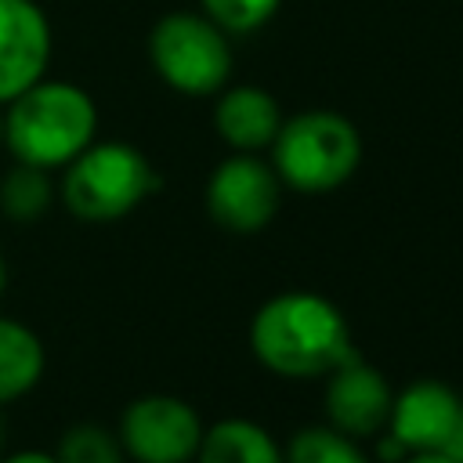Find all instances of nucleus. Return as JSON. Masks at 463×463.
Returning <instances> with one entry per match:
<instances>
[{
    "instance_id": "1",
    "label": "nucleus",
    "mask_w": 463,
    "mask_h": 463,
    "mask_svg": "<svg viewBox=\"0 0 463 463\" xmlns=\"http://www.w3.org/2000/svg\"><path fill=\"white\" fill-rule=\"evenodd\" d=\"M250 347L264 369L286 380L329 376L354 354L347 318L318 293H279L250 322Z\"/></svg>"
},
{
    "instance_id": "2",
    "label": "nucleus",
    "mask_w": 463,
    "mask_h": 463,
    "mask_svg": "<svg viewBox=\"0 0 463 463\" xmlns=\"http://www.w3.org/2000/svg\"><path fill=\"white\" fill-rule=\"evenodd\" d=\"M94 127L98 109L83 87L65 80H36L11 98V109L4 112V145L18 163L54 170L94 141Z\"/></svg>"
},
{
    "instance_id": "3",
    "label": "nucleus",
    "mask_w": 463,
    "mask_h": 463,
    "mask_svg": "<svg viewBox=\"0 0 463 463\" xmlns=\"http://www.w3.org/2000/svg\"><path fill=\"white\" fill-rule=\"evenodd\" d=\"M271 166L282 184L297 192H333L362 163V134L354 123L329 109H311L282 119L271 141Z\"/></svg>"
},
{
    "instance_id": "4",
    "label": "nucleus",
    "mask_w": 463,
    "mask_h": 463,
    "mask_svg": "<svg viewBox=\"0 0 463 463\" xmlns=\"http://www.w3.org/2000/svg\"><path fill=\"white\" fill-rule=\"evenodd\" d=\"M159 188V174L127 141H90L65 163L61 203L80 221H119Z\"/></svg>"
},
{
    "instance_id": "5",
    "label": "nucleus",
    "mask_w": 463,
    "mask_h": 463,
    "mask_svg": "<svg viewBox=\"0 0 463 463\" xmlns=\"http://www.w3.org/2000/svg\"><path fill=\"white\" fill-rule=\"evenodd\" d=\"M148 58L163 83L181 94H217L232 76L228 33L206 14L174 11L156 22L148 36Z\"/></svg>"
},
{
    "instance_id": "6",
    "label": "nucleus",
    "mask_w": 463,
    "mask_h": 463,
    "mask_svg": "<svg viewBox=\"0 0 463 463\" xmlns=\"http://www.w3.org/2000/svg\"><path fill=\"white\" fill-rule=\"evenodd\" d=\"M282 181L257 152H235L213 166L206 181V210L232 235H253L279 213Z\"/></svg>"
},
{
    "instance_id": "7",
    "label": "nucleus",
    "mask_w": 463,
    "mask_h": 463,
    "mask_svg": "<svg viewBox=\"0 0 463 463\" xmlns=\"http://www.w3.org/2000/svg\"><path fill=\"white\" fill-rule=\"evenodd\" d=\"M119 445L137 463H188L199 452L203 423L195 409L174 394L134 398L119 416Z\"/></svg>"
},
{
    "instance_id": "8",
    "label": "nucleus",
    "mask_w": 463,
    "mask_h": 463,
    "mask_svg": "<svg viewBox=\"0 0 463 463\" xmlns=\"http://www.w3.org/2000/svg\"><path fill=\"white\" fill-rule=\"evenodd\" d=\"M391 405H394V391L387 383V376L362 362L358 354H351L344 365H336L326 376V416L329 427L351 434V438H376L387 420H391Z\"/></svg>"
},
{
    "instance_id": "9",
    "label": "nucleus",
    "mask_w": 463,
    "mask_h": 463,
    "mask_svg": "<svg viewBox=\"0 0 463 463\" xmlns=\"http://www.w3.org/2000/svg\"><path fill=\"white\" fill-rule=\"evenodd\" d=\"M51 61V25L33 0H0V101H11Z\"/></svg>"
},
{
    "instance_id": "10",
    "label": "nucleus",
    "mask_w": 463,
    "mask_h": 463,
    "mask_svg": "<svg viewBox=\"0 0 463 463\" xmlns=\"http://www.w3.org/2000/svg\"><path fill=\"white\" fill-rule=\"evenodd\" d=\"M459 405L463 398L449 383L416 380L402 394H394L383 430H391L409 452H441L459 420Z\"/></svg>"
},
{
    "instance_id": "11",
    "label": "nucleus",
    "mask_w": 463,
    "mask_h": 463,
    "mask_svg": "<svg viewBox=\"0 0 463 463\" xmlns=\"http://www.w3.org/2000/svg\"><path fill=\"white\" fill-rule=\"evenodd\" d=\"M213 127L235 152H260L271 148L282 127V109L264 87H232L217 98Z\"/></svg>"
},
{
    "instance_id": "12",
    "label": "nucleus",
    "mask_w": 463,
    "mask_h": 463,
    "mask_svg": "<svg viewBox=\"0 0 463 463\" xmlns=\"http://www.w3.org/2000/svg\"><path fill=\"white\" fill-rule=\"evenodd\" d=\"M199 463H286L275 438L253 420H221L203 427Z\"/></svg>"
},
{
    "instance_id": "13",
    "label": "nucleus",
    "mask_w": 463,
    "mask_h": 463,
    "mask_svg": "<svg viewBox=\"0 0 463 463\" xmlns=\"http://www.w3.org/2000/svg\"><path fill=\"white\" fill-rule=\"evenodd\" d=\"M43 376V344L40 336L14 322L0 318V405L29 394Z\"/></svg>"
},
{
    "instance_id": "14",
    "label": "nucleus",
    "mask_w": 463,
    "mask_h": 463,
    "mask_svg": "<svg viewBox=\"0 0 463 463\" xmlns=\"http://www.w3.org/2000/svg\"><path fill=\"white\" fill-rule=\"evenodd\" d=\"M51 181H47V170L43 166H33V163H18L4 174L0 181V210L4 217L11 221H36L47 213L51 206Z\"/></svg>"
},
{
    "instance_id": "15",
    "label": "nucleus",
    "mask_w": 463,
    "mask_h": 463,
    "mask_svg": "<svg viewBox=\"0 0 463 463\" xmlns=\"http://www.w3.org/2000/svg\"><path fill=\"white\" fill-rule=\"evenodd\" d=\"M286 463H369L358 438L336 430V427H304L289 438Z\"/></svg>"
},
{
    "instance_id": "16",
    "label": "nucleus",
    "mask_w": 463,
    "mask_h": 463,
    "mask_svg": "<svg viewBox=\"0 0 463 463\" xmlns=\"http://www.w3.org/2000/svg\"><path fill=\"white\" fill-rule=\"evenodd\" d=\"M119 434L105 430L101 423H76L61 434L54 459L58 463H123Z\"/></svg>"
},
{
    "instance_id": "17",
    "label": "nucleus",
    "mask_w": 463,
    "mask_h": 463,
    "mask_svg": "<svg viewBox=\"0 0 463 463\" xmlns=\"http://www.w3.org/2000/svg\"><path fill=\"white\" fill-rule=\"evenodd\" d=\"M203 14L217 22L224 33H257L268 25L282 0H199Z\"/></svg>"
},
{
    "instance_id": "18",
    "label": "nucleus",
    "mask_w": 463,
    "mask_h": 463,
    "mask_svg": "<svg viewBox=\"0 0 463 463\" xmlns=\"http://www.w3.org/2000/svg\"><path fill=\"white\" fill-rule=\"evenodd\" d=\"M452 463H463V405H459V420H456V427H452V434H449V441H445V449H441Z\"/></svg>"
},
{
    "instance_id": "19",
    "label": "nucleus",
    "mask_w": 463,
    "mask_h": 463,
    "mask_svg": "<svg viewBox=\"0 0 463 463\" xmlns=\"http://www.w3.org/2000/svg\"><path fill=\"white\" fill-rule=\"evenodd\" d=\"M0 463H58V459L47 456V452H33V449H25V452H14V456H0Z\"/></svg>"
},
{
    "instance_id": "20",
    "label": "nucleus",
    "mask_w": 463,
    "mask_h": 463,
    "mask_svg": "<svg viewBox=\"0 0 463 463\" xmlns=\"http://www.w3.org/2000/svg\"><path fill=\"white\" fill-rule=\"evenodd\" d=\"M402 463H452L445 452H412L409 459H402Z\"/></svg>"
},
{
    "instance_id": "21",
    "label": "nucleus",
    "mask_w": 463,
    "mask_h": 463,
    "mask_svg": "<svg viewBox=\"0 0 463 463\" xmlns=\"http://www.w3.org/2000/svg\"><path fill=\"white\" fill-rule=\"evenodd\" d=\"M4 286H7V268H4V257H0V293H4Z\"/></svg>"
},
{
    "instance_id": "22",
    "label": "nucleus",
    "mask_w": 463,
    "mask_h": 463,
    "mask_svg": "<svg viewBox=\"0 0 463 463\" xmlns=\"http://www.w3.org/2000/svg\"><path fill=\"white\" fill-rule=\"evenodd\" d=\"M0 456H4V427H0Z\"/></svg>"
},
{
    "instance_id": "23",
    "label": "nucleus",
    "mask_w": 463,
    "mask_h": 463,
    "mask_svg": "<svg viewBox=\"0 0 463 463\" xmlns=\"http://www.w3.org/2000/svg\"><path fill=\"white\" fill-rule=\"evenodd\" d=\"M0 141H4V112H0Z\"/></svg>"
}]
</instances>
